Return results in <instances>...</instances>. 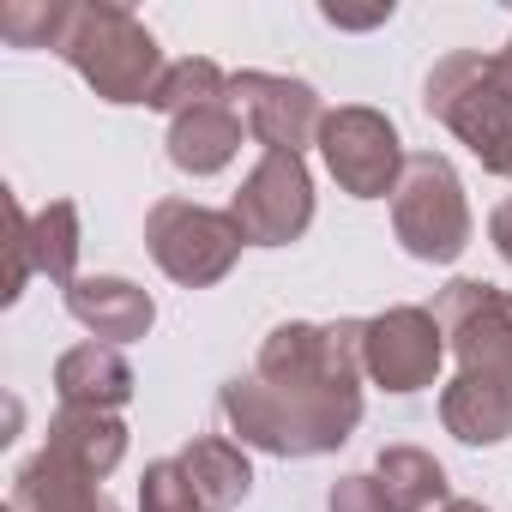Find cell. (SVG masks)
Returning a JSON list of instances; mask_svg holds the SVG:
<instances>
[{"mask_svg": "<svg viewBox=\"0 0 512 512\" xmlns=\"http://www.w3.org/2000/svg\"><path fill=\"white\" fill-rule=\"evenodd\" d=\"M229 217L241 223L247 247H290L314 223V175L290 151H260L229 199Z\"/></svg>", "mask_w": 512, "mask_h": 512, "instance_id": "7", "label": "cell"}, {"mask_svg": "<svg viewBox=\"0 0 512 512\" xmlns=\"http://www.w3.org/2000/svg\"><path fill=\"white\" fill-rule=\"evenodd\" d=\"M500 61H506V73H512V37H506V49H500Z\"/></svg>", "mask_w": 512, "mask_h": 512, "instance_id": "27", "label": "cell"}, {"mask_svg": "<svg viewBox=\"0 0 512 512\" xmlns=\"http://www.w3.org/2000/svg\"><path fill=\"white\" fill-rule=\"evenodd\" d=\"M43 446H49V452H61L67 464L91 470V476L103 482V476L127 458V422H121V416H109V410H55V422H49Z\"/></svg>", "mask_w": 512, "mask_h": 512, "instance_id": "18", "label": "cell"}, {"mask_svg": "<svg viewBox=\"0 0 512 512\" xmlns=\"http://www.w3.org/2000/svg\"><path fill=\"white\" fill-rule=\"evenodd\" d=\"M145 247H151V260L169 284L211 290L235 272L247 235L229 211H211L199 199H157L145 211Z\"/></svg>", "mask_w": 512, "mask_h": 512, "instance_id": "5", "label": "cell"}, {"mask_svg": "<svg viewBox=\"0 0 512 512\" xmlns=\"http://www.w3.org/2000/svg\"><path fill=\"white\" fill-rule=\"evenodd\" d=\"M320 19H326V25H338V31H368V25H386V19H392V0H380V7H368V13H344V7H320Z\"/></svg>", "mask_w": 512, "mask_h": 512, "instance_id": "24", "label": "cell"}, {"mask_svg": "<svg viewBox=\"0 0 512 512\" xmlns=\"http://www.w3.org/2000/svg\"><path fill=\"white\" fill-rule=\"evenodd\" d=\"M217 410L241 446L272 458H326L362 422V320H284L253 374L223 380Z\"/></svg>", "mask_w": 512, "mask_h": 512, "instance_id": "1", "label": "cell"}, {"mask_svg": "<svg viewBox=\"0 0 512 512\" xmlns=\"http://www.w3.org/2000/svg\"><path fill=\"white\" fill-rule=\"evenodd\" d=\"M422 109L488 169L512 181V73L482 49H452L422 79Z\"/></svg>", "mask_w": 512, "mask_h": 512, "instance_id": "3", "label": "cell"}, {"mask_svg": "<svg viewBox=\"0 0 512 512\" xmlns=\"http://www.w3.org/2000/svg\"><path fill=\"white\" fill-rule=\"evenodd\" d=\"M13 506L19 512H115V500L103 494V482L79 464H67L61 452H37L19 464L13 476Z\"/></svg>", "mask_w": 512, "mask_h": 512, "instance_id": "16", "label": "cell"}, {"mask_svg": "<svg viewBox=\"0 0 512 512\" xmlns=\"http://www.w3.org/2000/svg\"><path fill=\"white\" fill-rule=\"evenodd\" d=\"M229 97L247 121V139H260L266 151H290L302 157L308 145H320V127H326V103L308 79H290V73H229Z\"/></svg>", "mask_w": 512, "mask_h": 512, "instance_id": "9", "label": "cell"}, {"mask_svg": "<svg viewBox=\"0 0 512 512\" xmlns=\"http://www.w3.org/2000/svg\"><path fill=\"white\" fill-rule=\"evenodd\" d=\"M67 314L97 338V344H133V338H145L151 332V320H157V302L133 284V278H79L73 290H67Z\"/></svg>", "mask_w": 512, "mask_h": 512, "instance_id": "13", "label": "cell"}, {"mask_svg": "<svg viewBox=\"0 0 512 512\" xmlns=\"http://www.w3.org/2000/svg\"><path fill=\"white\" fill-rule=\"evenodd\" d=\"M223 97H229V73H223L217 61H205V55H187V61H169V73H163L151 109L175 121V115L205 109V103H223Z\"/></svg>", "mask_w": 512, "mask_h": 512, "instance_id": "20", "label": "cell"}, {"mask_svg": "<svg viewBox=\"0 0 512 512\" xmlns=\"http://www.w3.org/2000/svg\"><path fill=\"white\" fill-rule=\"evenodd\" d=\"M181 470L193 482V494L211 506V512H235L247 494H253V464H247V446L229 440V434H199L181 446Z\"/></svg>", "mask_w": 512, "mask_h": 512, "instance_id": "17", "label": "cell"}, {"mask_svg": "<svg viewBox=\"0 0 512 512\" xmlns=\"http://www.w3.org/2000/svg\"><path fill=\"white\" fill-rule=\"evenodd\" d=\"M488 241H494V253L512 266V199H500L494 211H488Z\"/></svg>", "mask_w": 512, "mask_h": 512, "instance_id": "25", "label": "cell"}, {"mask_svg": "<svg viewBox=\"0 0 512 512\" xmlns=\"http://www.w3.org/2000/svg\"><path fill=\"white\" fill-rule=\"evenodd\" d=\"M326 512H392V500H386V488L374 482V470L362 476H338L332 482V494H326Z\"/></svg>", "mask_w": 512, "mask_h": 512, "instance_id": "23", "label": "cell"}, {"mask_svg": "<svg viewBox=\"0 0 512 512\" xmlns=\"http://www.w3.org/2000/svg\"><path fill=\"white\" fill-rule=\"evenodd\" d=\"M55 55L115 109H133V103L151 109V97H157V85L169 73L157 37L127 7H115V0H73Z\"/></svg>", "mask_w": 512, "mask_h": 512, "instance_id": "2", "label": "cell"}, {"mask_svg": "<svg viewBox=\"0 0 512 512\" xmlns=\"http://www.w3.org/2000/svg\"><path fill=\"white\" fill-rule=\"evenodd\" d=\"M374 482L386 488L392 512H434V506L452 500L446 494V464L434 452H422V446H380Z\"/></svg>", "mask_w": 512, "mask_h": 512, "instance_id": "19", "label": "cell"}, {"mask_svg": "<svg viewBox=\"0 0 512 512\" xmlns=\"http://www.w3.org/2000/svg\"><path fill=\"white\" fill-rule=\"evenodd\" d=\"M446 362V332L434 320V308H386L374 320H362V374L380 392H422L440 380Z\"/></svg>", "mask_w": 512, "mask_h": 512, "instance_id": "8", "label": "cell"}, {"mask_svg": "<svg viewBox=\"0 0 512 512\" xmlns=\"http://www.w3.org/2000/svg\"><path fill=\"white\" fill-rule=\"evenodd\" d=\"M139 512H211V506L193 494L181 458H157V464H145V476H139Z\"/></svg>", "mask_w": 512, "mask_h": 512, "instance_id": "22", "label": "cell"}, {"mask_svg": "<svg viewBox=\"0 0 512 512\" xmlns=\"http://www.w3.org/2000/svg\"><path fill=\"white\" fill-rule=\"evenodd\" d=\"M55 398L61 410H121L133 398V368L115 344H73L61 362H55Z\"/></svg>", "mask_w": 512, "mask_h": 512, "instance_id": "15", "label": "cell"}, {"mask_svg": "<svg viewBox=\"0 0 512 512\" xmlns=\"http://www.w3.org/2000/svg\"><path fill=\"white\" fill-rule=\"evenodd\" d=\"M320 157H326V175L350 199H392L398 181H404V163H410L398 127L380 109H368V103H344V109L326 115Z\"/></svg>", "mask_w": 512, "mask_h": 512, "instance_id": "6", "label": "cell"}, {"mask_svg": "<svg viewBox=\"0 0 512 512\" xmlns=\"http://www.w3.org/2000/svg\"><path fill=\"white\" fill-rule=\"evenodd\" d=\"M470 199L458 169L440 151H416L404 163V181L392 193V235L404 241L410 260L422 266H452L458 253L470 247Z\"/></svg>", "mask_w": 512, "mask_h": 512, "instance_id": "4", "label": "cell"}, {"mask_svg": "<svg viewBox=\"0 0 512 512\" xmlns=\"http://www.w3.org/2000/svg\"><path fill=\"white\" fill-rule=\"evenodd\" d=\"M241 139H247V121H241L235 97H223V103H205V109L175 115L163 145H169V163H175L181 175L205 181V175H217V169H229V163H235Z\"/></svg>", "mask_w": 512, "mask_h": 512, "instance_id": "12", "label": "cell"}, {"mask_svg": "<svg viewBox=\"0 0 512 512\" xmlns=\"http://www.w3.org/2000/svg\"><path fill=\"white\" fill-rule=\"evenodd\" d=\"M7 217H13V235L25 241L31 272H43L49 284L73 290L79 284V205L73 199H49L43 211H25L19 193H7Z\"/></svg>", "mask_w": 512, "mask_h": 512, "instance_id": "14", "label": "cell"}, {"mask_svg": "<svg viewBox=\"0 0 512 512\" xmlns=\"http://www.w3.org/2000/svg\"><path fill=\"white\" fill-rule=\"evenodd\" d=\"M434 512H488L482 500H446V506H434Z\"/></svg>", "mask_w": 512, "mask_h": 512, "instance_id": "26", "label": "cell"}, {"mask_svg": "<svg viewBox=\"0 0 512 512\" xmlns=\"http://www.w3.org/2000/svg\"><path fill=\"white\" fill-rule=\"evenodd\" d=\"M67 7L73 0H13L0 7V37L13 49H55L67 31Z\"/></svg>", "mask_w": 512, "mask_h": 512, "instance_id": "21", "label": "cell"}, {"mask_svg": "<svg viewBox=\"0 0 512 512\" xmlns=\"http://www.w3.org/2000/svg\"><path fill=\"white\" fill-rule=\"evenodd\" d=\"M434 320H440L458 368L512 374V290H494L482 278H452L434 296Z\"/></svg>", "mask_w": 512, "mask_h": 512, "instance_id": "10", "label": "cell"}, {"mask_svg": "<svg viewBox=\"0 0 512 512\" xmlns=\"http://www.w3.org/2000/svg\"><path fill=\"white\" fill-rule=\"evenodd\" d=\"M440 422L464 446H500V440H512V374L458 368L440 386Z\"/></svg>", "mask_w": 512, "mask_h": 512, "instance_id": "11", "label": "cell"}]
</instances>
